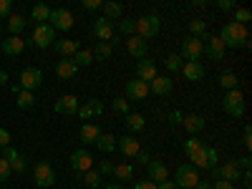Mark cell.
<instances>
[{"mask_svg":"<svg viewBox=\"0 0 252 189\" xmlns=\"http://www.w3.org/2000/svg\"><path fill=\"white\" fill-rule=\"evenodd\" d=\"M98 136H101L98 124H83V126H81V141H83V144H96Z\"/></svg>","mask_w":252,"mask_h":189,"instance_id":"29","label":"cell"},{"mask_svg":"<svg viewBox=\"0 0 252 189\" xmlns=\"http://www.w3.org/2000/svg\"><path fill=\"white\" fill-rule=\"evenodd\" d=\"M235 23H240V26H245L247 20H252V13H250V8H235Z\"/></svg>","mask_w":252,"mask_h":189,"instance_id":"43","label":"cell"},{"mask_svg":"<svg viewBox=\"0 0 252 189\" xmlns=\"http://www.w3.org/2000/svg\"><path fill=\"white\" fill-rule=\"evenodd\" d=\"M83 121H89L91 116H101L103 114V103L98 101V98H91L89 103H83V106H78V111H76Z\"/></svg>","mask_w":252,"mask_h":189,"instance_id":"24","label":"cell"},{"mask_svg":"<svg viewBox=\"0 0 252 189\" xmlns=\"http://www.w3.org/2000/svg\"><path fill=\"white\" fill-rule=\"evenodd\" d=\"M91 166H94V157H91L89 149H76V152L71 154V169H73L76 174L91 172Z\"/></svg>","mask_w":252,"mask_h":189,"instance_id":"9","label":"cell"},{"mask_svg":"<svg viewBox=\"0 0 252 189\" xmlns=\"http://www.w3.org/2000/svg\"><path fill=\"white\" fill-rule=\"evenodd\" d=\"M169 119H172V124H174V126H177V124H182V121H184V114H182V111H179V109H174V111H172V114H169Z\"/></svg>","mask_w":252,"mask_h":189,"instance_id":"55","label":"cell"},{"mask_svg":"<svg viewBox=\"0 0 252 189\" xmlns=\"http://www.w3.org/2000/svg\"><path fill=\"white\" fill-rule=\"evenodd\" d=\"M126 126H129L131 131H141L146 126V119L141 114H126Z\"/></svg>","mask_w":252,"mask_h":189,"instance_id":"38","label":"cell"},{"mask_svg":"<svg viewBox=\"0 0 252 189\" xmlns=\"http://www.w3.org/2000/svg\"><path fill=\"white\" fill-rule=\"evenodd\" d=\"M212 174H215L217 179H224V182H229V184L242 179V169L237 166V161H224V164L215 166V169H212Z\"/></svg>","mask_w":252,"mask_h":189,"instance_id":"10","label":"cell"},{"mask_svg":"<svg viewBox=\"0 0 252 189\" xmlns=\"http://www.w3.org/2000/svg\"><path fill=\"white\" fill-rule=\"evenodd\" d=\"M222 109L232 116V119H242L245 116V96L240 94V89L235 91H227L222 98Z\"/></svg>","mask_w":252,"mask_h":189,"instance_id":"4","label":"cell"},{"mask_svg":"<svg viewBox=\"0 0 252 189\" xmlns=\"http://www.w3.org/2000/svg\"><path fill=\"white\" fill-rule=\"evenodd\" d=\"M212 189H235V184H229V182H224V179H217V182L212 184Z\"/></svg>","mask_w":252,"mask_h":189,"instance_id":"56","label":"cell"},{"mask_svg":"<svg viewBox=\"0 0 252 189\" xmlns=\"http://www.w3.org/2000/svg\"><path fill=\"white\" fill-rule=\"evenodd\" d=\"M26 28V18L23 15H10L8 18V31H10V35H20V31Z\"/></svg>","mask_w":252,"mask_h":189,"instance_id":"37","label":"cell"},{"mask_svg":"<svg viewBox=\"0 0 252 189\" xmlns=\"http://www.w3.org/2000/svg\"><path fill=\"white\" fill-rule=\"evenodd\" d=\"M78 98L73 96V94H66V96H61L58 101H56V114H63V116H71V114H76L78 111Z\"/></svg>","mask_w":252,"mask_h":189,"instance_id":"16","label":"cell"},{"mask_svg":"<svg viewBox=\"0 0 252 189\" xmlns=\"http://www.w3.org/2000/svg\"><path fill=\"white\" fill-rule=\"evenodd\" d=\"M217 161H220V154H217V149H212V146H207V169L212 172L215 166H217Z\"/></svg>","mask_w":252,"mask_h":189,"instance_id":"45","label":"cell"},{"mask_svg":"<svg viewBox=\"0 0 252 189\" xmlns=\"http://www.w3.org/2000/svg\"><path fill=\"white\" fill-rule=\"evenodd\" d=\"M116 146L121 149V154L129 157V159H136V154L141 152V144L136 141V136H121V139H116Z\"/></svg>","mask_w":252,"mask_h":189,"instance_id":"17","label":"cell"},{"mask_svg":"<svg viewBox=\"0 0 252 189\" xmlns=\"http://www.w3.org/2000/svg\"><path fill=\"white\" fill-rule=\"evenodd\" d=\"M184 154L189 157V161H194V169H207V146L197 136H189L184 141Z\"/></svg>","mask_w":252,"mask_h":189,"instance_id":"2","label":"cell"},{"mask_svg":"<svg viewBox=\"0 0 252 189\" xmlns=\"http://www.w3.org/2000/svg\"><path fill=\"white\" fill-rule=\"evenodd\" d=\"M134 189H157V184L149 182V179H136L134 182Z\"/></svg>","mask_w":252,"mask_h":189,"instance_id":"48","label":"cell"},{"mask_svg":"<svg viewBox=\"0 0 252 189\" xmlns=\"http://www.w3.org/2000/svg\"><path fill=\"white\" fill-rule=\"evenodd\" d=\"M103 3H101V0H83V8H86V10H98Z\"/></svg>","mask_w":252,"mask_h":189,"instance_id":"52","label":"cell"},{"mask_svg":"<svg viewBox=\"0 0 252 189\" xmlns=\"http://www.w3.org/2000/svg\"><path fill=\"white\" fill-rule=\"evenodd\" d=\"M78 51V43L71 38H63V40H56V53H61L63 58H73Z\"/></svg>","mask_w":252,"mask_h":189,"instance_id":"27","label":"cell"},{"mask_svg":"<svg viewBox=\"0 0 252 189\" xmlns=\"http://www.w3.org/2000/svg\"><path fill=\"white\" fill-rule=\"evenodd\" d=\"M31 15H33V20H38V26L40 23H48V18H51V8L48 5H33V10H31Z\"/></svg>","mask_w":252,"mask_h":189,"instance_id":"35","label":"cell"},{"mask_svg":"<svg viewBox=\"0 0 252 189\" xmlns=\"http://www.w3.org/2000/svg\"><path fill=\"white\" fill-rule=\"evenodd\" d=\"M76 73H78V66L73 63V58H63V61L56 63V76H58V78L68 81V78H73Z\"/></svg>","mask_w":252,"mask_h":189,"instance_id":"25","label":"cell"},{"mask_svg":"<svg viewBox=\"0 0 252 189\" xmlns=\"http://www.w3.org/2000/svg\"><path fill=\"white\" fill-rule=\"evenodd\" d=\"M189 33H192V38L204 40L207 38V23L204 20H192V23H189Z\"/></svg>","mask_w":252,"mask_h":189,"instance_id":"39","label":"cell"},{"mask_svg":"<svg viewBox=\"0 0 252 189\" xmlns=\"http://www.w3.org/2000/svg\"><path fill=\"white\" fill-rule=\"evenodd\" d=\"M202 179H199V172L194 169L192 164H182L179 169H177V187L179 189H194L197 184H199Z\"/></svg>","mask_w":252,"mask_h":189,"instance_id":"5","label":"cell"},{"mask_svg":"<svg viewBox=\"0 0 252 189\" xmlns=\"http://www.w3.org/2000/svg\"><path fill=\"white\" fill-rule=\"evenodd\" d=\"M126 51H129L136 61H141L146 56V40H141L139 35H129L126 38Z\"/></svg>","mask_w":252,"mask_h":189,"instance_id":"26","label":"cell"},{"mask_svg":"<svg viewBox=\"0 0 252 189\" xmlns=\"http://www.w3.org/2000/svg\"><path fill=\"white\" fill-rule=\"evenodd\" d=\"M172 89H174V81L169 76H157L149 83V94H157V96H169Z\"/></svg>","mask_w":252,"mask_h":189,"instance_id":"18","label":"cell"},{"mask_svg":"<svg viewBox=\"0 0 252 189\" xmlns=\"http://www.w3.org/2000/svg\"><path fill=\"white\" fill-rule=\"evenodd\" d=\"M101 8H103V18L106 20H119L124 15V5L121 3H103Z\"/></svg>","mask_w":252,"mask_h":189,"instance_id":"32","label":"cell"},{"mask_svg":"<svg viewBox=\"0 0 252 189\" xmlns=\"http://www.w3.org/2000/svg\"><path fill=\"white\" fill-rule=\"evenodd\" d=\"M15 103H18L20 109H31L33 103H35V96H33L31 91H23V89H20V91L15 94Z\"/></svg>","mask_w":252,"mask_h":189,"instance_id":"36","label":"cell"},{"mask_svg":"<svg viewBox=\"0 0 252 189\" xmlns=\"http://www.w3.org/2000/svg\"><path fill=\"white\" fill-rule=\"evenodd\" d=\"M40 83H43V73H40L38 68H23V73H20V83H18V86L20 89H23V91H35L38 86H40Z\"/></svg>","mask_w":252,"mask_h":189,"instance_id":"13","label":"cell"},{"mask_svg":"<svg viewBox=\"0 0 252 189\" xmlns=\"http://www.w3.org/2000/svg\"><path fill=\"white\" fill-rule=\"evenodd\" d=\"M48 26H51L53 31H71V28H73V15H71V10H66V8L51 10Z\"/></svg>","mask_w":252,"mask_h":189,"instance_id":"8","label":"cell"},{"mask_svg":"<svg viewBox=\"0 0 252 189\" xmlns=\"http://www.w3.org/2000/svg\"><path fill=\"white\" fill-rule=\"evenodd\" d=\"M31 43L38 46V48H48L56 43V31L48 26V23H40L33 28V38H31Z\"/></svg>","mask_w":252,"mask_h":189,"instance_id":"7","label":"cell"},{"mask_svg":"<svg viewBox=\"0 0 252 189\" xmlns=\"http://www.w3.org/2000/svg\"><path fill=\"white\" fill-rule=\"evenodd\" d=\"M202 53H204V40L192 38V35H187V38L182 40V53H179L182 61H199Z\"/></svg>","mask_w":252,"mask_h":189,"instance_id":"6","label":"cell"},{"mask_svg":"<svg viewBox=\"0 0 252 189\" xmlns=\"http://www.w3.org/2000/svg\"><path fill=\"white\" fill-rule=\"evenodd\" d=\"M235 161H237V166H240V169L250 172V166H252V159H250V157H242V159H235Z\"/></svg>","mask_w":252,"mask_h":189,"instance_id":"53","label":"cell"},{"mask_svg":"<svg viewBox=\"0 0 252 189\" xmlns=\"http://www.w3.org/2000/svg\"><path fill=\"white\" fill-rule=\"evenodd\" d=\"M217 8L220 10H235L237 3H232V0H217Z\"/></svg>","mask_w":252,"mask_h":189,"instance_id":"50","label":"cell"},{"mask_svg":"<svg viewBox=\"0 0 252 189\" xmlns=\"http://www.w3.org/2000/svg\"><path fill=\"white\" fill-rule=\"evenodd\" d=\"M242 182H245V187H252V174L250 172H242Z\"/></svg>","mask_w":252,"mask_h":189,"instance_id":"60","label":"cell"},{"mask_svg":"<svg viewBox=\"0 0 252 189\" xmlns=\"http://www.w3.org/2000/svg\"><path fill=\"white\" fill-rule=\"evenodd\" d=\"M103 189H124V187H121V184H106Z\"/></svg>","mask_w":252,"mask_h":189,"instance_id":"63","label":"cell"},{"mask_svg":"<svg viewBox=\"0 0 252 189\" xmlns=\"http://www.w3.org/2000/svg\"><path fill=\"white\" fill-rule=\"evenodd\" d=\"M224 43L220 40V35H209V38H204V53H207V58L209 61H222L224 58Z\"/></svg>","mask_w":252,"mask_h":189,"instance_id":"15","label":"cell"},{"mask_svg":"<svg viewBox=\"0 0 252 189\" xmlns=\"http://www.w3.org/2000/svg\"><path fill=\"white\" fill-rule=\"evenodd\" d=\"M157 76H159V73H157V66H154L152 61H144V58H141V61L136 63V78H139V81L152 83Z\"/></svg>","mask_w":252,"mask_h":189,"instance_id":"20","label":"cell"},{"mask_svg":"<svg viewBox=\"0 0 252 189\" xmlns=\"http://www.w3.org/2000/svg\"><path fill=\"white\" fill-rule=\"evenodd\" d=\"M111 174H114V179H116V182H131V179H134V169H131V164H116Z\"/></svg>","mask_w":252,"mask_h":189,"instance_id":"31","label":"cell"},{"mask_svg":"<svg viewBox=\"0 0 252 189\" xmlns=\"http://www.w3.org/2000/svg\"><path fill=\"white\" fill-rule=\"evenodd\" d=\"M182 73H184V78L187 81H202L204 78V66L199 61H184V66H182Z\"/></svg>","mask_w":252,"mask_h":189,"instance_id":"22","label":"cell"},{"mask_svg":"<svg viewBox=\"0 0 252 189\" xmlns=\"http://www.w3.org/2000/svg\"><path fill=\"white\" fill-rule=\"evenodd\" d=\"M136 161H139V164H149V161H152V157H149V152H144V149H141V152L136 154Z\"/></svg>","mask_w":252,"mask_h":189,"instance_id":"57","label":"cell"},{"mask_svg":"<svg viewBox=\"0 0 252 189\" xmlns=\"http://www.w3.org/2000/svg\"><path fill=\"white\" fill-rule=\"evenodd\" d=\"M159 28H161V18L159 15H141V18H136L134 35H139L141 40H149V38H154L159 33Z\"/></svg>","mask_w":252,"mask_h":189,"instance_id":"3","label":"cell"},{"mask_svg":"<svg viewBox=\"0 0 252 189\" xmlns=\"http://www.w3.org/2000/svg\"><path fill=\"white\" fill-rule=\"evenodd\" d=\"M91 53H94V61H109L114 53V46L111 43H96V48Z\"/></svg>","mask_w":252,"mask_h":189,"instance_id":"33","label":"cell"},{"mask_svg":"<svg viewBox=\"0 0 252 189\" xmlns=\"http://www.w3.org/2000/svg\"><path fill=\"white\" fill-rule=\"evenodd\" d=\"M111 172H114V164H111V161H101L98 174H111Z\"/></svg>","mask_w":252,"mask_h":189,"instance_id":"54","label":"cell"},{"mask_svg":"<svg viewBox=\"0 0 252 189\" xmlns=\"http://www.w3.org/2000/svg\"><path fill=\"white\" fill-rule=\"evenodd\" d=\"M247 28L235 23V20H229V23L222 26L220 31V40L224 43V48H242V46H250V40H247Z\"/></svg>","mask_w":252,"mask_h":189,"instance_id":"1","label":"cell"},{"mask_svg":"<svg viewBox=\"0 0 252 189\" xmlns=\"http://www.w3.org/2000/svg\"><path fill=\"white\" fill-rule=\"evenodd\" d=\"M182 126L192 134V136H197L202 129H204V119L202 116H197V114H192V116H184V121H182Z\"/></svg>","mask_w":252,"mask_h":189,"instance_id":"28","label":"cell"},{"mask_svg":"<svg viewBox=\"0 0 252 189\" xmlns=\"http://www.w3.org/2000/svg\"><path fill=\"white\" fill-rule=\"evenodd\" d=\"M220 86H222V89H227V91H235V89L240 86V78H237V73H232V71L222 73V76H220Z\"/></svg>","mask_w":252,"mask_h":189,"instance_id":"34","label":"cell"},{"mask_svg":"<svg viewBox=\"0 0 252 189\" xmlns=\"http://www.w3.org/2000/svg\"><path fill=\"white\" fill-rule=\"evenodd\" d=\"M0 146H3V149L10 146V131L8 129H0Z\"/></svg>","mask_w":252,"mask_h":189,"instance_id":"51","label":"cell"},{"mask_svg":"<svg viewBox=\"0 0 252 189\" xmlns=\"http://www.w3.org/2000/svg\"><path fill=\"white\" fill-rule=\"evenodd\" d=\"M184 66V63H182V56L179 53H172L169 58H166V68H169V71H179Z\"/></svg>","mask_w":252,"mask_h":189,"instance_id":"46","label":"cell"},{"mask_svg":"<svg viewBox=\"0 0 252 189\" xmlns=\"http://www.w3.org/2000/svg\"><path fill=\"white\" fill-rule=\"evenodd\" d=\"M146 174H149V182H154V184H159V182H166V177H169V172H166V166H164V161H149L146 164Z\"/></svg>","mask_w":252,"mask_h":189,"instance_id":"19","label":"cell"},{"mask_svg":"<svg viewBox=\"0 0 252 189\" xmlns=\"http://www.w3.org/2000/svg\"><path fill=\"white\" fill-rule=\"evenodd\" d=\"M13 174V169H10V164L0 157V182H8V177Z\"/></svg>","mask_w":252,"mask_h":189,"instance_id":"47","label":"cell"},{"mask_svg":"<svg viewBox=\"0 0 252 189\" xmlns=\"http://www.w3.org/2000/svg\"><path fill=\"white\" fill-rule=\"evenodd\" d=\"M157 189H177V184H174V182H159Z\"/></svg>","mask_w":252,"mask_h":189,"instance_id":"59","label":"cell"},{"mask_svg":"<svg viewBox=\"0 0 252 189\" xmlns=\"http://www.w3.org/2000/svg\"><path fill=\"white\" fill-rule=\"evenodd\" d=\"M121 33H126V38L129 35H134V31H136V18H126V20H121Z\"/></svg>","mask_w":252,"mask_h":189,"instance_id":"44","label":"cell"},{"mask_svg":"<svg viewBox=\"0 0 252 189\" xmlns=\"http://www.w3.org/2000/svg\"><path fill=\"white\" fill-rule=\"evenodd\" d=\"M5 81H8V73H5V71H0V86H5Z\"/></svg>","mask_w":252,"mask_h":189,"instance_id":"61","label":"cell"},{"mask_svg":"<svg viewBox=\"0 0 252 189\" xmlns=\"http://www.w3.org/2000/svg\"><path fill=\"white\" fill-rule=\"evenodd\" d=\"M33 179L38 187H51L56 184V172H53V166L48 161H38L35 164V169H33Z\"/></svg>","mask_w":252,"mask_h":189,"instance_id":"12","label":"cell"},{"mask_svg":"<svg viewBox=\"0 0 252 189\" xmlns=\"http://www.w3.org/2000/svg\"><path fill=\"white\" fill-rule=\"evenodd\" d=\"M83 184H86L89 189L101 187V174H98V172H86V174H83Z\"/></svg>","mask_w":252,"mask_h":189,"instance_id":"42","label":"cell"},{"mask_svg":"<svg viewBox=\"0 0 252 189\" xmlns=\"http://www.w3.org/2000/svg\"><path fill=\"white\" fill-rule=\"evenodd\" d=\"M96 149H101L103 154H111V152L116 149V136H114V134H103V131H101V136L96 139Z\"/></svg>","mask_w":252,"mask_h":189,"instance_id":"30","label":"cell"},{"mask_svg":"<svg viewBox=\"0 0 252 189\" xmlns=\"http://www.w3.org/2000/svg\"><path fill=\"white\" fill-rule=\"evenodd\" d=\"M194 189H212V184H207V182H199Z\"/></svg>","mask_w":252,"mask_h":189,"instance_id":"62","label":"cell"},{"mask_svg":"<svg viewBox=\"0 0 252 189\" xmlns=\"http://www.w3.org/2000/svg\"><path fill=\"white\" fill-rule=\"evenodd\" d=\"M111 111H114V114H124V116L131 114V111H129V101H126L124 96H116V98L111 101Z\"/></svg>","mask_w":252,"mask_h":189,"instance_id":"41","label":"cell"},{"mask_svg":"<svg viewBox=\"0 0 252 189\" xmlns=\"http://www.w3.org/2000/svg\"><path fill=\"white\" fill-rule=\"evenodd\" d=\"M0 18H10V0H0Z\"/></svg>","mask_w":252,"mask_h":189,"instance_id":"49","label":"cell"},{"mask_svg":"<svg viewBox=\"0 0 252 189\" xmlns=\"http://www.w3.org/2000/svg\"><path fill=\"white\" fill-rule=\"evenodd\" d=\"M91 33L96 35L98 43H111V38H114V23L106 18H96L94 20V26H91Z\"/></svg>","mask_w":252,"mask_h":189,"instance_id":"11","label":"cell"},{"mask_svg":"<svg viewBox=\"0 0 252 189\" xmlns=\"http://www.w3.org/2000/svg\"><path fill=\"white\" fill-rule=\"evenodd\" d=\"M73 63H76L78 68H81V66H91V63H94V53H91V51H76Z\"/></svg>","mask_w":252,"mask_h":189,"instance_id":"40","label":"cell"},{"mask_svg":"<svg viewBox=\"0 0 252 189\" xmlns=\"http://www.w3.org/2000/svg\"><path fill=\"white\" fill-rule=\"evenodd\" d=\"M245 146L252 149V129H250V126H245Z\"/></svg>","mask_w":252,"mask_h":189,"instance_id":"58","label":"cell"},{"mask_svg":"<svg viewBox=\"0 0 252 189\" xmlns=\"http://www.w3.org/2000/svg\"><path fill=\"white\" fill-rule=\"evenodd\" d=\"M3 159L10 164V169H13V172H26V166H28V164H26V157L20 154V152H15L13 146H5Z\"/></svg>","mask_w":252,"mask_h":189,"instance_id":"21","label":"cell"},{"mask_svg":"<svg viewBox=\"0 0 252 189\" xmlns=\"http://www.w3.org/2000/svg\"><path fill=\"white\" fill-rule=\"evenodd\" d=\"M146 96H149V83H144L139 78L134 81H126V101H144Z\"/></svg>","mask_w":252,"mask_h":189,"instance_id":"14","label":"cell"},{"mask_svg":"<svg viewBox=\"0 0 252 189\" xmlns=\"http://www.w3.org/2000/svg\"><path fill=\"white\" fill-rule=\"evenodd\" d=\"M0 48H3L5 56H20V53H23V48H26V40L20 38V35H8Z\"/></svg>","mask_w":252,"mask_h":189,"instance_id":"23","label":"cell"}]
</instances>
